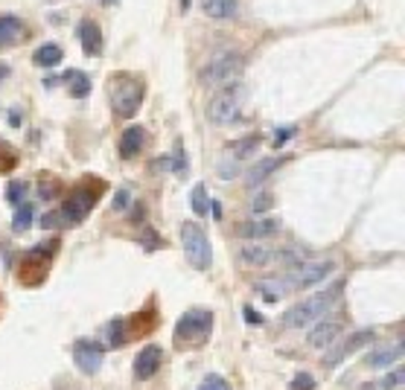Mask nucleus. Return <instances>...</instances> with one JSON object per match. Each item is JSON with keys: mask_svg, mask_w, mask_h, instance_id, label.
<instances>
[{"mask_svg": "<svg viewBox=\"0 0 405 390\" xmlns=\"http://www.w3.org/2000/svg\"><path fill=\"white\" fill-rule=\"evenodd\" d=\"M341 291H344V280H338V283L327 286L324 291L300 300L298 306H292L289 312H283V326H286V329H303V326H309V323L321 320V318L335 306V300L341 297Z\"/></svg>", "mask_w": 405, "mask_h": 390, "instance_id": "1", "label": "nucleus"}, {"mask_svg": "<svg viewBox=\"0 0 405 390\" xmlns=\"http://www.w3.org/2000/svg\"><path fill=\"white\" fill-rule=\"evenodd\" d=\"M213 332V312L210 309H190L175 323V344L178 347H199Z\"/></svg>", "mask_w": 405, "mask_h": 390, "instance_id": "2", "label": "nucleus"}, {"mask_svg": "<svg viewBox=\"0 0 405 390\" xmlns=\"http://www.w3.org/2000/svg\"><path fill=\"white\" fill-rule=\"evenodd\" d=\"M108 94H111V108L117 117L122 119H132L143 102V85L129 76V73H120L117 79H111L108 85Z\"/></svg>", "mask_w": 405, "mask_h": 390, "instance_id": "3", "label": "nucleus"}, {"mask_svg": "<svg viewBox=\"0 0 405 390\" xmlns=\"http://www.w3.org/2000/svg\"><path fill=\"white\" fill-rule=\"evenodd\" d=\"M242 102H245L242 85H225L222 91L207 102V119L213 126H231L242 114Z\"/></svg>", "mask_w": 405, "mask_h": 390, "instance_id": "4", "label": "nucleus"}, {"mask_svg": "<svg viewBox=\"0 0 405 390\" xmlns=\"http://www.w3.org/2000/svg\"><path fill=\"white\" fill-rule=\"evenodd\" d=\"M242 67H245V58H242L239 53H231V50H228V53H219V55H213L210 62L204 65L201 82L210 85V87H225V85H231L233 79H239Z\"/></svg>", "mask_w": 405, "mask_h": 390, "instance_id": "5", "label": "nucleus"}, {"mask_svg": "<svg viewBox=\"0 0 405 390\" xmlns=\"http://www.w3.org/2000/svg\"><path fill=\"white\" fill-rule=\"evenodd\" d=\"M181 245H184V251H186V259H190V265L199 268V271H207L210 262H213V251H210L207 233H204L196 222H184V224H181Z\"/></svg>", "mask_w": 405, "mask_h": 390, "instance_id": "6", "label": "nucleus"}, {"mask_svg": "<svg viewBox=\"0 0 405 390\" xmlns=\"http://www.w3.org/2000/svg\"><path fill=\"white\" fill-rule=\"evenodd\" d=\"M239 259H242V265H251V268H265V265H271V262L298 265V254H295V251H274V248L260 245V242H248V245L239 251Z\"/></svg>", "mask_w": 405, "mask_h": 390, "instance_id": "7", "label": "nucleus"}, {"mask_svg": "<svg viewBox=\"0 0 405 390\" xmlns=\"http://www.w3.org/2000/svg\"><path fill=\"white\" fill-rule=\"evenodd\" d=\"M332 271H335V262H309V265L298 262V268L289 277H283V283H286L289 291L292 288H312V286L324 283Z\"/></svg>", "mask_w": 405, "mask_h": 390, "instance_id": "8", "label": "nucleus"}, {"mask_svg": "<svg viewBox=\"0 0 405 390\" xmlns=\"http://www.w3.org/2000/svg\"><path fill=\"white\" fill-rule=\"evenodd\" d=\"M97 193H90L88 187H79V190H73L70 195H68V201H65V207H61V222L65 224H82L85 219H88V213L93 210V204H97Z\"/></svg>", "mask_w": 405, "mask_h": 390, "instance_id": "9", "label": "nucleus"}, {"mask_svg": "<svg viewBox=\"0 0 405 390\" xmlns=\"http://www.w3.org/2000/svg\"><path fill=\"white\" fill-rule=\"evenodd\" d=\"M373 341V329H359V332H353V335H347L344 341H338L330 352H327V358H324V364L327 367H338L344 358H350V355H356L362 347H367Z\"/></svg>", "mask_w": 405, "mask_h": 390, "instance_id": "10", "label": "nucleus"}, {"mask_svg": "<svg viewBox=\"0 0 405 390\" xmlns=\"http://www.w3.org/2000/svg\"><path fill=\"white\" fill-rule=\"evenodd\" d=\"M280 233V219L274 216H260V219H248L236 224V236L245 242H260V239H271Z\"/></svg>", "mask_w": 405, "mask_h": 390, "instance_id": "11", "label": "nucleus"}, {"mask_svg": "<svg viewBox=\"0 0 405 390\" xmlns=\"http://www.w3.org/2000/svg\"><path fill=\"white\" fill-rule=\"evenodd\" d=\"M73 362L85 376L100 373L102 367V347L97 341H76L73 344Z\"/></svg>", "mask_w": 405, "mask_h": 390, "instance_id": "12", "label": "nucleus"}, {"mask_svg": "<svg viewBox=\"0 0 405 390\" xmlns=\"http://www.w3.org/2000/svg\"><path fill=\"white\" fill-rule=\"evenodd\" d=\"M161 362H164V350H161L158 344L143 347V350L137 352V358H135V376H137L140 381L152 379L154 373L161 370Z\"/></svg>", "mask_w": 405, "mask_h": 390, "instance_id": "13", "label": "nucleus"}, {"mask_svg": "<svg viewBox=\"0 0 405 390\" xmlns=\"http://www.w3.org/2000/svg\"><path fill=\"white\" fill-rule=\"evenodd\" d=\"M399 358H402V338L394 341V344H388V347H379V350L367 352L364 364H367L370 370H382V367H394Z\"/></svg>", "mask_w": 405, "mask_h": 390, "instance_id": "14", "label": "nucleus"}, {"mask_svg": "<svg viewBox=\"0 0 405 390\" xmlns=\"http://www.w3.org/2000/svg\"><path fill=\"white\" fill-rule=\"evenodd\" d=\"M143 143H146V131L140 126H129L126 131H122V137H120V158H126V161L137 158Z\"/></svg>", "mask_w": 405, "mask_h": 390, "instance_id": "15", "label": "nucleus"}, {"mask_svg": "<svg viewBox=\"0 0 405 390\" xmlns=\"http://www.w3.org/2000/svg\"><path fill=\"white\" fill-rule=\"evenodd\" d=\"M338 338H341V326L327 320V323H318L312 332H309L306 341H309V347H312V350H324V347H332Z\"/></svg>", "mask_w": 405, "mask_h": 390, "instance_id": "16", "label": "nucleus"}, {"mask_svg": "<svg viewBox=\"0 0 405 390\" xmlns=\"http://www.w3.org/2000/svg\"><path fill=\"white\" fill-rule=\"evenodd\" d=\"M283 163H286V158H263V161H257L251 169H248V187H260Z\"/></svg>", "mask_w": 405, "mask_h": 390, "instance_id": "17", "label": "nucleus"}, {"mask_svg": "<svg viewBox=\"0 0 405 390\" xmlns=\"http://www.w3.org/2000/svg\"><path fill=\"white\" fill-rule=\"evenodd\" d=\"M201 9L207 18L216 21H231L239 12V0H201Z\"/></svg>", "mask_w": 405, "mask_h": 390, "instance_id": "18", "label": "nucleus"}, {"mask_svg": "<svg viewBox=\"0 0 405 390\" xmlns=\"http://www.w3.org/2000/svg\"><path fill=\"white\" fill-rule=\"evenodd\" d=\"M82 50H85V55H100L102 53V33L93 21L82 23Z\"/></svg>", "mask_w": 405, "mask_h": 390, "instance_id": "19", "label": "nucleus"}, {"mask_svg": "<svg viewBox=\"0 0 405 390\" xmlns=\"http://www.w3.org/2000/svg\"><path fill=\"white\" fill-rule=\"evenodd\" d=\"M21 33H23V26H21L18 18H12V15H4V18H0V47L15 44V41L21 38Z\"/></svg>", "mask_w": 405, "mask_h": 390, "instance_id": "20", "label": "nucleus"}, {"mask_svg": "<svg viewBox=\"0 0 405 390\" xmlns=\"http://www.w3.org/2000/svg\"><path fill=\"white\" fill-rule=\"evenodd\" d=\"M61 47L58 44H41L38 50H36V55H33V62L38 65V67H56V65H61Z\"/></svg>", "mask_w": 405, "mask_h": 390, "instance_id": "21", "label": "nucleus"}, {"mask_svg": "<svg viewBox=\"0 0 405 390\" xmlns=\"http://www.w3.org/2000/svg\"><path fill=\"white\" fill-rule=\"evenodd\" d=\"M257 148H260V134H248V137H242V140H236L231 146V158L233 161H245V158H251Z\"/></svg>", "mask_w": 405, "mask_h": 390, "instance_id": "22", "label": "nucleus"}, {"mask_svg": "<svg viewBox=\"0 0 405 390\" xmlns=\"http://www.w3.org/2000/svg\"><path fill=\"white\" fill-rule=\"evenodd\" d=\"M33 216H36V207L29 204V201H21V204H18V213H15V219H12V230H15V233L29 230V224H33Z\"/></svg>", "mask_w": 405, "mask_h": 390, "instance_id": "23", "label": "nucleus"}, {"mask_svg": "<svg viewBox=\"0 0 405 390\" xmlns=\"http://www.w3.org/2000/svg\"><path fill=\"white\" fill-rule=\"evenodd\" d=\"M65 79L70 82V97L82 99V97H88V94H90V79H88L82 70H70Z\"/></svg>", "mask_w": 405, "mask_h": 390, "instance_id": "24", "label": "nucleus"}, {"mask_svg": "<svg viewBox=\"0 0 405 390\" xmlns=\"http://www.w3.org/2000/svg\"><path fill=\"white\" fill-rule=\"evenodd\" d=\"M257 288H260V294L268 300V303H274V300L283 297V291H289L283 280H280V283L277 280H263V283H257Z\"/></svg>", "mask_w": 405, "mask_h": 390, "instance_id": "25", "label": "nucleus"}, {"mask_svg": "<svg viewBox=\"0 0 405 390\" xmlns=\"http://www.w3.org/2000/svg\"><path fill=\"white\" fill-rule=\"evenodd\" d=\"M190 204H193V213H196V216H207V207H210V198H207V187H204V184H196V187H193V195H190Z\"/></svg>", "mask_w": 405, "mask_h": 390, "instance_id": "26", "label": "nucleus"}, {"mask_svg": "<svg viewBox=\"0 0 405 390\" xmlns=\"http://www.w3.org/2000/svg\"><path fill=\"white\" fill-rule=\"evenodd\" d=\"M105 335H108V344H111V347H122V344H126V320H122V318L111 320L108 329H105Z\"/></svg>", "mask_w": 405, "mask_h": 390, "instance_id": "27", "label": "nucleus"}, {"mask_svg": "<svg viewBox=\"0 0 405 390\" xmlns=\"http://www.w3.org/2000/svg\"><path fill=\"white\" fill-rule=\"evenodd\" d=\"M169 163H172V172H175V175H186V172H190V161H186V152H184L181 146L175 148V155L169 158Z\"/></svg>", "mask_w": 405, "mask_h": 390, "instance_id": "28", "label": "nucleus"}, {"mask_svg": "<svg viewBox=\"0 0 405 390\" xmlns=\"http://www.w3.org/2000/svg\"><path fill=\"white\" fill-rule=\"evenodd\" d=\"M199 390H231V384H228L222 376H216V373H213V376H207V379L199 384Z\"/></svg>", "mask_w": 405, "mask_h": 390, "instance_id": "29", "label": "nucleus"}, {"mask_svg": "<svg viewBox=\"0 0 405 390\" xmlns=\"http://www.w3.org/2000/svg\"><path fill=\"white\" fill-rule=\"evenodd\" d=\"M23 195H26V184H23V181H12V184L6 187V198H9L12 204H21Z\"/></svg>", "mask_w": 405, "mask_h": 390, "instance_id": "30", "label": "nucleus"}, {"mask_svg": "<svg viewBox=\"0 0 405 390\" xmlns=\"http://www.w3.org/2000/svg\"><path fill=\"white\" fill-rule=\"evenodd\" d=\"M402 379H405V370H402V367H396L391 376H385V379H382V390H394V387H402Z\"/></svg>", "mask_w": 405, "mask_h": 390, "instance_id": "31", "label": "nucleus"}, {"mask_svg": "<svg viewBox=\"0 0 405 390\" xmlns=\"http://www.w3.org/2000/svg\"><path fill=\"white\" fill-rule=\"evenodd\" d=\"M274 204V198H271V193H260L254 201H251V210L254 213H265V210Z\"/></svg>", "mask_w": 405, "mask_h": 390, "instance_id": "32", "label": "nucleus"}, {"mask_svg": "<svg viewBox=\"0 0 405 390\" xmlns=\"http://www.w3.org/2000/svg\"><path fill=\"white\" fill-rule=\"evenodd\" d=\"M239 175V161H225L222 166H219V178H225V181H231V178H236Z\"/></svg>", "mask_w": 405, "mask_h": 390, "instance_id": "33", "label": "nucleus"}, {"mask_svg": "<svg viewBox=\"0 0 405 390\" xmlns=\"http://www.w3.org/2000/svg\"><path fill=\"white\" fill-rule=\"evenodd\" d=\"M292 390H315V379L309 376V373H300V376H295Z\"/></svg>", "mask_w": 405, "mask_h": 390, "instance_id": "34", "label": "nucleus"}, {"mask_svg": "<svg viewBox=\"0 0 405 390\" xmlns=\"http://www.w3.org/2000/svg\"><path fill=\"white\" fill-rule=\"evenodd\" d=\"M129 201H132V193H129V190H120V193L114 195V210H126Z\"/></svg>", "mask_w": 405, "mask_h": 390, "instance_id": "35", "label": "nucleus"}, {"mask_svg": "<svg viewBox=\"0 0 405 390\" xmlns=\"http://www.w3.org/2000/svg\"><path fill=\"white\" fill-rule=\"evenodd\" d=\"M158 245H161V239L154 236V230H143V248H146V251H154Z\"/></svg>", "mask_w": 405, "mask_h": 390, "instance_id": "36", "label": "nucleus"}, {"mask_svg": "<svg viewBox=\"0 0 405 390\" xmlns=\"http://www.w3.org/2000/svg\"><path fill=\"white\" fill-rule=\"evenodd\" d=\"M292 134H295V129H277V131H274V146H277V148H280V146H286Z\"/></svg>", "mask_w": 405, "mask_h": 390, "instance_id": "37", "label": "nucleus"}, {"mask_svg": "<svg viewBox=\"0 0 405 390\" xmlns=\"http://www.w3.org/2000/svg\"><path fill=\"white\" fill-rule=\"evenodd\" d=\"M242 312H245V320H248V323H257V326L263 323V315H257V312H254L251 306H245Z\"/></svg>", "mask_w": 405, "mask_h": 390, "instance_id": "38", "label": "nucleus"}, {"mask_svg": "<svg viewBox=\"0 0 405 390\" xmlns=\"http://www.w3.org/2000/svg\"><path fill=\"white\" fill-rule=\"evenodd\" d=\"M56 224H58V213H47L41 219V227H56Z\"/></svg>", "mask_w": 405, "mask_h": 390, "instance_id": "39", "label": "nucleus"}, {"mask_svg": "<svg viewBox=\"0 0 405 390\" xmlns=\"http://www.w3.org/2000/svg\"><path fill=\"white\" fill-rule=\"evenodd\" d=\"M210 210H213V216H216V219H222V207H219V204H216V201L210 204Z\"/></svg>", "mask_w": 405, "mask_h": 390, "instance_id": "40", "label": "nucleus"}, {"mask_svg": "<svg viewBox=\"0 0 405 390\" xmlns=\"http://www.w3.org/2000/svg\"><path fill=\"white\" fill-rule=\"evenodd\" d=\"M9 76V65H4V62H0V82H4Z\"/></svg>", "mask_w": 405, "mask_h": 390, "instance_id": "41", "label": "nucleus"}, {"mask_svg": "<svg viewBox=\"0 0 405 390\" xmlns=\"http://www.w3.org/2000/svg\"><path fill=\"white\" fill-rule=\"evenodd\" d=\"M9 123H12V126H21V114H18V111H12V119H9Z\"/></svg>", "mask_w": 405, "mask_h": 390, "instance_id": "42", "label": "nucleus"}, {"mask_svg": "<svg viewBox=\"0 0 405 390\" xmlns=\"http://www.w3.org/2000/svg\"><path fill=\"white\" fill-rule=\"evenodd\" d=\"M102 4H105V6H114V4H117V0H102Z\"/></svg>", "mask_w": 405, "mask_h": 390, "instance_id": "43", "label": "nucleus"}]
</instances>
